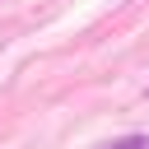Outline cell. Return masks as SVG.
<instances>
[{
	"label": "cell",
	"instance_id": "obj_1",
	"mask_svg": "<svg viewBox=\"0 0 149 149\" xmlns=\"http://www.w3.org/2000/svg\"><path fill=\"white\" fill-rule=\"evenodd\" d=\"M112 149H149V140H140V135H126V140H116Z\"/></svg>",
	"mask_w": 149,
	"mask_h": 149
}]
</instances>
